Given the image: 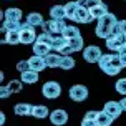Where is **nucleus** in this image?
Returning a JSON list of instances; mask_svg holds the SVG:
<instances>
[{
  "label": "nucleus",
  "mask_w": 126,
  "mask_h": 126,
  "mask_svg": "<svg viewBox=\"0 0 126 126\" xmlns=\"http://www.w3.org/2000/svg\"><path fill=\"white\" fill-rule=\"evenodd\" d=\"M98 66H100V70L103 73H106L108 76L118 75L121 70L125 68L118 53H103L101 60L98 62Z\"/></svg>",
  "instance_id": "obj_1"
},
{
  "label": "nucleus",
  "mask_w": 126,
  "mask_h": 126,
  "mask_svg": "<svg viewBox=\"0 0 126 126\" xmlns=\"http://www.w3.org/2000/svg\"><path fill=\"white\" fill-rule=\"evenodd\" d=\"M118 22H120V20L116 18L114 13H108V15H105L101 20H98V25H96V30H94L96 37L101 38V40L110 38L111 35H113V30H114V27L118 25Z\"/></svg>",
  "instance_id": "obj_2"
},
{
  "label": "nucleus",
  "mask_w": 126,
  "mask_h": 126,
  "mask_svg": "<svg viewBox=\"0 0 126 126\" xmlns=\"http://www.w3.org/2000/svg\"><path fill=\"white\" fill-rule=\"evenodd\" d=\"M66 22L65 20H48L43 23V32L45 33H50L51 37H62L65 28H66Z\"/></svg>",
  "instance_id": "obj_3"
},
{
  "label": "nucleus",
  "mask_w": 126,
  "mask_h": 126,
  "mask_svg": "<svg viewBox=\"0 0 126 126\" xmlns=\"http://www.w3.org/2000/svg\"><path fill=\"white\" fill-rule=\"evenodd\" d=\"M38 38V33L35 30V27L28 25V23H22V28H20V40L23 45H33Z\"/></svg>",
  "instance_id": "obj_4"
},
{
  "label": "nucleus",
  "mask_w": 126,
  "mask_h": 126,
  "mask_svg": "<svg viewBox=\"0 0 126 126\" xmlns=\"http://www.w3.org/2000/svg\"><path fill=\"white\" fill-rule=\"evenodd\" d=\"M105 42H106V48L110 51H113V53H120V51L126 47V35H123V33L111 35V37L106 38Z\"/></svg>",
  "instance_id": "obj_5"
},
{
  "label": "nucleus",
  "mask_w": 126,
  "mask_h": 126,
  "mask_svg": "<svg viewBox=\"0 0 126 126\" xmlns=\"http://www.w3.org/2000/svg\"><path fill=\"white\" fill-rule=\"evenodd\" d=\"M42 94L47 100H57L58 96L62 94V86L58 81H47L42 86Z\"/></svg>",
  "instance_id": "obj_6"
},
{
  "label": "nucleus",
  "mask_w": 126,
  "mask_h": 126,
  "mask_svg": "<svg viewBox=\"0 0 126 126\" xmlns=\"http://www.w3.org/2000/svg\"><path fill=\"white\" fill-rule=\"evenodd\" d=\"M103 57V51L98 45H88L83 50V58L86 63H98Z\"/></svg>",
  "instance_id": "obj_7"
},
{
  "label": "nucleus",
  "mask_w": 126,
  "mask_h": 126,
  "mask_svg": "<svg viewBox=\"0 0 126 126\" xmlns=\"http://www.w3.org/2000/svg\"><path fill=\"white\" fill-rule=\"evenodd\" d=\"M68 94H70V98H71L73 101L81 103V101H85L86 98H88L90 91H88V88H86L85 85H73V86L70 88Z\"/></svg>",
  "instance_id": "obj_8"
},
{
  "label": "nucleus",
  "mask_w": 126,
  "mask_h": 126,
  "mask_svg": "<svg viewBox=\"0 0 126 126\" xmlns=\"http://www.w3.org/2000/svg\"><path fill=\"white\" fill-rule=\"evenodd\" d=\"M50 121H51V125H55V126L66 125L68 123V113L65 110H62V108H57V110H53L50 113Z\"/></svg>",
  "instance_id": "obj_9"
},
{
  "label": "nucleus",
  "mask_w": 126,
  "mask_h": 126,
  "mask_svg": "<svg viewBox=\"0 0 126 126\" xmlns=\"http://www.w3.org/2000/svg\"><path fill=\"white\" fill-rule=\"evenodd\" d=\"M103 111L108 113L110 116H113L114 120H116V118L121 116V113H123L125 110H123V106H121L120 101H106L105 106H103Z\"/></svg>",
  "instance_id": "obj_10"
},
{
  "label": "nucleus",
  "mask_w": 126,
  "mask_h": 126,
  "mask_svg": "<svg viewBox=\"0 0 126 126\" xmlns=\"http://www.w3.org/2000/svg\"><path fill=\"white\" fill-rule=\"evenodd\" d=\"M28 60V65H30V70L37 71V73H42L45 68H47V62H45L43 57H38V55H32Z\"/></svg>",
  "instance_id": "obj_11"
},
{
  "label": "nucleus",
  "mask_w": 126,
  "mask_h": 126,
  "mask_svg": "<svg viewBox=\"0 0 126 126\" xmlns=\"http://www.w3.org/2000/svg\"><path fill=\"white\" fill-rule=\"evenodd\" d=\"M22 17H23V12L18 7H10L3 12V20H8V22H22Z\"/></svg>",
  "instance_id": "obj_12"
},
{
  "label": "nucleus",
  "mask_w": 126,
  "mask_h": 126,
  "mask_svg": "<svg viewBox=\"0 0 126 126\" xmlns=\"http://www.w3.org/2000/svg\"><path fill=\"white\" fill-rule=\"evenodd\" d=\"M91 13H90L88 8H85V7H80L78 8V12H76L75 18H73V22H76V23H90L91 22Z\"/></svg>",
  "instance_id": "obj_13"
},
{
  "label": "nucleus",
  "mask_w": 126,
  "mask_h": 126,
  "mask_svg": "<svg viewBox=\"0 0 126 126\" xmlns=\"http://www.w3.org/2000/svg\"><path fill=\"white\" fill-rule=\"evenodd\" d=\"M32 111H33V106L30 103H17L13 108V113L17 116H32Z\"/></svg>",
  "instance_id": "obj_14"
},
{
  "label": "nucleus",
  "mask_w": 126,
  "mask_h": 126,
  "mask_svg": "<svg viewBox=\"0 0 126 126\" xmlns=\"http://www.w3.org/2000/svg\"><path fill=\"white\" fill-rule=\"evenodd\" d=\"M50 113L51 111L45 105H35L33 111H32V116L37 118V120H45V118H50Z\"/></svg>",
  "instance_id": "obj_15"
},
{
  "label": "nucleus",
  "mask_w": 126,
  "mask_h": 126,
  "mask_svg": "<svg viewBox=\"0 0 126 126\" xmlns=\"http://www.w3.org/2000/svg\"><path fill=\"white\" fill-rule=\"evenodd\" d=\"M27 23L32 27H43L45 23V20H43V15L42 13H38V12H30L28 15H27Z\"/></svg>",
  "instance_id": "obj_16"
},
{
  "label": "nucleus",
  "mask_w": 126,
  "mask_h": 126,
  "mask_svg": "<svg viewBox=\"0 0 126 126\" xmlns=\"http://www.w3.org/2000/svg\"><path fill=\"white\" fill-rule=\"evenodd\" d=\"M50 18L51 20H65L66 18L65 5H53V7H50Z\"/></svg>",
  "instance_id": "obj_17"
},
{
  "label": "nucleus",
  "mask_w": 126,
  "mask_h": 126,
  "mask_svg": "<svg viewBox=\"0 0 126 126\" xmlns=\"http://www.w3.org/2000/svg\"><path fill=\"white\" fill-rule=\"evenodd\" d=\"M68 47V40L63 37H53V42H51V50L55 53H62L65 48Z\"/></svg>",
  "instance_id": "obj_18"
},
{
  "label": "nucleus",
  "mask_w": 126,
  "mask_h": 126,
  "mask_svg": "<svg viewBox=\"0 0 126 126\" xmlns=\"http://www.w3.org/2000/svg\"><path fill=\"white\" fill-rule=\"evenodd\" d=\"M51 53V47L50 45L40 43V42H35L33 43V55H38V57H48Z\"/></svg>",
  "instance_id": "obj_19"
},
{
  "label": "nucleus",
  "mask_w": 126,
  "mask_h": 126,
  "mask_svg": "<svg viewBox=\"0 0 126 126\" xmlns=\"http://www.w3.org/2000/svg\"><path fill=\"white\" fill-rule=\"evenodd\" d=\"M90 13H91V18L93 20H101L105 15H108V7L106 3H101L98 7H93V8H90Z\"/></svg>",
  "instance_id": "obj_20"
},
{
  "label": "nucleus",
  "mask_w": 126,
  "mask_h": 126,
  "mask_svg": "<svg viewBox=\"0 0 126 126\" xmlns=\"http://www.w3.org/2000/svg\"><path fill=\"white\" fill-rule=\"evenodd\" d=\"M47 62V68H60V63H62V55L60 53H50L48 57H45Z\"/></svg>",
  "instance_id": "obj_21"
},
{
  "label": "nucleus",
  "mask_w": 126,
  "mask_h": 126,
  "mask_svg": "<svg viewBox=\"0 0 126 126\" xmlns=\"http://www.w3.org/2000/svg\"><path fill=\"white\" fill-rule=\"evenodd\" d=\"M2 43H8V45H17V43H22V40H20V30L8 32L5 37L2 38Z\"/></svg>",
  "instance_id": "obj_22"
},
{
  "label": "nucleus",
  "mask_w": 126,
  "mask_h": 126,
  "mask_svg": "<svg viewBox=\"0 0 126 126\" xmlns=\"http://www.w3.org/2000/svg\"><path fill=\"white\" fill-rule=\"evenodd\" d=\"M20 80L27 85H35L38 81V73L37 71H33V70H28L25 73H20Z\"/></svg>",
  "instance_id": "obj_23"
},
{
  "label": "nucleus",
  "mask_w": 126,
  "mask_h": 126,
  "mask_svg": "<svg viewBox=\"0 0 126 126\" xmlns=\"http://www.w3.org/2000/svg\"><path fill=\"white\" fill-rule=\"evenodd\" d=\"M113 121H114L113 116H110V114L105 113V111H100L98 118H96V125H98V126H111V125H113Z\"/></svg>",
  "instance_id": "obj_24"
},
{
  "label": "nucleus",
  "mask_w": 126,
  "mask_h": 126,
  "mask_svg": "<svg viewBox=\"0 0 126 126\" xmlns=\"http://www.w3.org/2000/svg\"><path fill=\"white\" fill-rule=\"evenodd\" d=\"M63 37L66 38V40H73V38L81 37V33H80V30H78V27L68 25L66 28H65V32H63Z\"/></svg>",
  "instance_id": "obj_25"
},
{
  "label": "nucleus",
  "mask_w": 126,
  "mask_h": 126,
  "mask_svg": "<svg viewBox=\"0 0 126 126\" xmlns=\"http://www.w3.org/2000/svg\"><path fill=\"white\" fill-rule=\"evenodd\" d=\"M78 8H80L78 2H68V3L65 5V10H66V18H68V20H73V18H75Z\"/></svg>",
  "instance_id": "obj_26"
},
{
  "label": "nucleus",
  "mask_w": 126,
  "mask_h": 126,
  "mask_svg": "<svg viewBox=\"0 0 126 126\" xmlns=\"http://www.w3.org/2000/svg\"><path fill=\"white\" fill-rule=\"evenodd\" d=\"M68 45H70V48L73 50V53L85 50V42H83V37H78V38H73V40H68Z\"/></svg>",
  "instance_id": "obj_27"
},
{
  "label": "nucleus",
  "mask_w": 126,
  "mask_h": 126,
  "mask_svg": "<svg viewBox=\"0 0 126 126\" xmlns=\"http://www.w3.org/2000/svg\"><path fill=\"white\" fill-rule=\"evenodd\" d=\"M75 58L71 57V55H62V63H60V68L62 70H73L75 68Z\"/></svg>",
  "instance_id": "obj_28"
},
{
  "label": "nucleus",
  "mask_w": 126,
  "mask_h": 126,
  "mask_svg": "<svg viewBox=\"0 0 126 126\" xmlns=\"http://www.w3.org/2000/svg\"><path fill=\"white\" fill-rule=\"evenodd\" d=\"M22 85H23V81H22V80H12V81L7 83V86H8V90L12 91V94L13 93H20V91L23 90V86H22Z\"/></svg>",
  "instance_id": "obj_29"
},
{
  "label": "nucleus",
  "mask_w": 126,
  "mask_h": 126,
  "mask_svg": "<svg viewBox=\"0 0 126 126\" xmlns=\"http://www.w3.org/2000/svg\"><path fill=\"white\" fill-rule=\"evenodd\" d=\"M80 7H85V8H93V7H98L103 3V0H76Z\"/></svg>",
  "instance_id": "obj_30"
},
{
  "label": "nucleus",
  "mask_w": 126,
  "mask_h": 126,
  "mask_svg": "<svg viewBox=\"0 0 126 126\" xmlns=\"http://www.w3.org/2000/svg\"><path fill=\"white\" fill-rule=\"evenodd\" d=\"M114 90H116L120 94L126 96V78H120L118 81L114 83Z\"/></svg>",
  "instance_id": "obj_31"
},
{
  "label": "nucleus",
  "mask_w": 126,
  "mask_h": 126,
  "mask_svg": "<svg viewBox=\"0 0 126 126\" xmlns=\"http://www.w3.org/2000/svg\"><path fill=\"white\" fill-rule=\"evenodd\" d=\"M8 32H15V30H20L22 28V22H8V20H3V25Z\"/></svg>",
  "instance_id": "obj_32"
},
{
  "label": "nucleus",
  "mask_w": 126,
  "mask_h": 126,
  "mask_svg": "<svg viewBox=\"0 0 126 126\" xmlns=\"http://www.w3.org/2000/svg\"><path fill=\"white\" fill-rule=\"evenodd\" d=\"M17 70H18L20 73H25V71H28V70H30L28 60H20V62L17 63Z\"/></svg>",
  "instance_id": "obj_33"
},
{
  "label": "nucleus",
  "mask_w": 126,
  "mask_h": 126,
  "mask_svg": "<svg viewBox=\"0 0 126 126\" xmlns=\"http://www.w3.org/2000/svg\"><path fill=\"white\" fill-rule=\"evenodd\" d=\"M10 94H12V91L8 90L7 85H5V86H0V100H7Z\"/></svg>",
  "instance_id": "obj_34"
},
{
  "label": "nucleus",
  "mask_w": 126,
  "mask_h": 126,
  "mask_svg": "<svg viewBox=\"0 0 126 126\" xmlns=\"http://www.w3.org/2000/svg\"><path fill=\"white\" fill-rule=\"evenodd\" d=\"M98 114H100V111H86V114H85V118L86 120H91V121H96V118H98Z\"/></svg>",
  "instance_id": "obj_35"
},
{
  "label": "nucleus",
  "mask_w": 126,
  "mask_h": 126,
  "mask_svg": "<svg viewBox=\"0 0 126 126\" xmlns=\"http://www.w3.org/2000/svg\"><path fill=\"white\" fill-rule=\"evenodd\" d=\"M120 32L123 33V35H126V20H120Z\"/></svg>",
  "instance_id": "obj_36"
},
{
  "label": "nucleus",
  "mask_w": 126,
  "mask_h": 126,
  "mask_svg": "<svg viewBox=\"0 0 126 126\" xmlns=\"http://www.w3.org/2000/svg\"><path fill=\"white\" fill-rule=\"evenodd\" d=\"M121 58V63H123V66H126V51H121V53H118Z\"/></svg>",
  "instance_id": "obj_37"
},
{
  "label": "nucleus",
  "mask_w": 126,
  "mask_h": 126,
  "mask_svg": "<svg viewBox=\"0 0 126 126\" xmlns=\"http://www.w3.org/2000/svg\"><path fill=\"white\" fill-rule=\"evenodd\" d=\"M0 125L2 126L5 125V113H3V111H0Z\"/></svg>",
  "instance_id": "obj_38"
},
{
  "label": "nucleus",
  "mask_w": 126,
  "mask_h": 126,
  "mask_svg": "<svg viewBox=\"0 0 126 126\" xmlns=\"http://www.w3.org/2000/svg\"><path fill=\"white\" fill-rule=\"evenodd\" d=\"M120 103H121V106H123V110L126 111V96H125V98H123V100L120 101Z\"/></svg>",
  "instance_id": "obj_39"
}]
</instances>
